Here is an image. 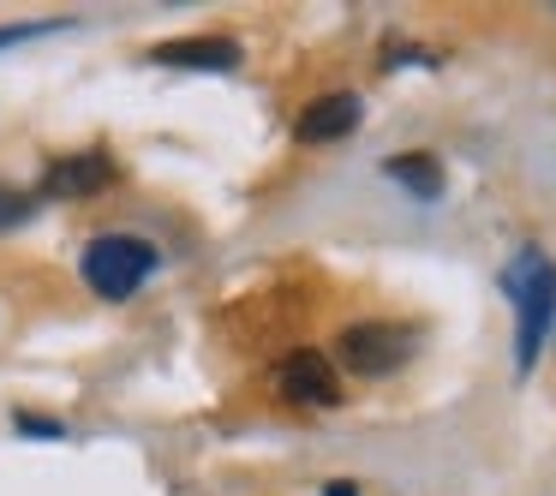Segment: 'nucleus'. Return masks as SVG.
Masks as SVG:
<instances>
[{"mask_svg": "<svg viewBox=\"0 0 556 496\" xmlns=\"http://www.w3.org/2000/svg\"><path fill=\"white\" fill-rule=\"evenodd\" d=\"M503 288L515 293V371L527 377L539 365V347L556 317V264L539 252H520V264L503 276Z\"/></svg>", "mask_w": 556, "mask_h": 496, "instance_id": "1", "label": "nucleus"}, {"mask_svg": "<svg viewBox=\"0 0 556 496\" xmlns=\"http://www.w3.org/2000/svg\"><path fill=\"white\" fill-rule=\"evenodd\" d=\"M37 204H42L37 192H18V186H0V233H7V228H18V221H30V216H37Z\"/></svg>", "mask_w": 556, "mask_h": 496, "instance_id": "9", "label": "nucleus"}, {"mask_svg": "<svg viewBox=\"0 0 556 496\" xmlns=\"http://www.w3.org/2000/svg\"><path fill=\"white\" fill-rule=\"evenodd\" d=\"M18 431H30V436H66V424L61 419H37V412H18Z\"/></svg>", "mask_w": 556, "mask_h": 496, "instance_id": "10", "label": "nucleus"}, {"mask_svg": "<svg viewBox=\"0 0 556 496\" xmlns=\"http://www.w3.org/2000/svg\"><path fill=\"white\" fill-rule=\"evenodd\" d=\"M114 180V162L102 150H85V156H61L49 174H42L37 198H90Z\"/></svg>", "mask_w": 556, "mask_h": 496, "instance_id": "5", "label": "nucleus"}, {"mask_svg": "<svg viewBox=\"0 0 556 496\" xmlns=\"http://www.w3.org/2000/svg\"><path fill=\"white\" fill-rule=\"evenodd\" d=\"M78 269H85L90 293H102V300H132L150 281V269H156V245L138 240V233H102V240L85 245Z\"/></svg>", "mask_w": 556, "mask_h": 496, "instance_id": "2", "label": "nucleus"}, {"mask_svg": "<svg viewBox=\"0 0 556 496\" xmlns=\"http://www.w3.org/2000/svg\"><path fill=\"white\" fill-rule=\"evenodd\" d=\"M150 61H162V66H180V73H233L240 66V42H228V37H192V42H156L150 49Z\"/></svg>", "mask_w": 556, "mask_h": 496, "instance_id": "6", "label": "nucleus"}, {"mask_svg": "<svg viewBox=\"0 0 556 496\" xmlns=\"http://www.w3.org/2000/svg\"><path fill=\"white\" fill-rule=\"evenodd\" d=\"M324 496H359V484H353V479H329Z\"/></svg>", "mask_w": 556, "mask_h": 496, "instance_id": "11", "label": "nucleus"}, {"mask_svg": "<svg viewBox=\"0 0 556 496\" xmlns=\"http://www.w3.org/2000/svg\"><path fill=\"white\" fill-rule=\"evenodd\" d=\"M353 126H359V97L353 90H336V97H317L312 109L300 114V144H336V138H348Z\"/></svg>", "mask_w": 556, "mask_h": 496, "instance_id": "7", "label": "nucleus"}, {"mask_svg": "<svg viewBox=\"0 0 556 496\" xmlns=\"http://www.w3.org/2000/svg\"><path fill=\"white\" fill-rule=\"evenodd\" d=\"M281 395L305 400V407H336V400H341V377H336V365H329L317 347H300L288 365H281Z\"/></svg>", "mask_w": 556, "mask_h": 496, "instance_id": "4", "label": "nucleus"}, {"mask_svg": "<svg viewBox=\"0 0 556 496\" xmlns=\"http://www.w3.org/2000/svg\"><path fill=\"white\" fill-rule=\"evenodd\" d=\"M413 341L419 335H413L407 323H353V329H341L336 359L348 365L353 377H389L413 359Z\"/></svg>", "mask_w": 556, "mask_h": 496, "instance_id": "3", "label": "nucleus"}, {"mask_svg": "<svg viewBox=\"0 0 556 496\" xmlns=\"http://www.w3.org/2000/svg\"><path fill=\"white\" fill-rule=\"evenodd\" d=\"M389 180L395 186H407L413 198H419V204H431V198H443V168H437L431 156H425V150H407V156H389Z\"/></svg>", "mask_w": 556, "mask_h": 496, "instance_id": "8", "label": "nucleus"}]
</instances>
